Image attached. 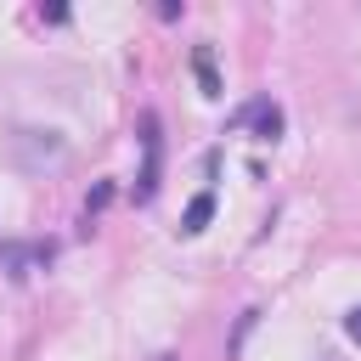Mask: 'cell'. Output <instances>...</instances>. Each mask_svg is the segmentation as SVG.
I'll list each match as a JSON object with an SVG mask.
<instances>
[{"instance_id": "1", "label": "cell", "mask_w": 361, "mask_h": 361, "mask_svg": "<svg viewBox=\"0 0 361 361\" xmlns=\"http://www.w3.org/2000/svg\"><path fill=\"white\" fill-rule=\"evenodd\" d=\"M62 158H68V135H56V130H17L11 135V164L28 169V175L56 169Z\"/></svg>"}, {"instance_id": "2", "label": "cell", "mask_w": 361, "mask_h": 361, "mask_svg": "<svg viewBox=\"0 0 361 361\" xmlns=\"http://www.w3.org/2000/svg\"><path fill=\"white\" fill-rule=\"evenodd\" d=\"M141 130H147V135H141V147H147V164H141V186H135V203H152V192H158V118H147Z\"/></svg>"}, {"instance_id": "3", "label": "cell", "mask_w": 361, "mask_h": 361, "mask_svg": "<svg viewBox=\"0 0 361 361\" xmlns=\"http://www.w3.org/2000/svg\"><path fill=\"white\" fill-rule=\"evenodd\" d=\"M0 259L11 265V276H28V265H51V243H6Z\"/></svg>"}, {"instance_id": "4", "label": "cell", "mask_w": 361, "mask_h": 361, "mask_svg": "<svg viewBox=\"0 0 361 361\" xmlns=\"http://www.w3.org/2000/svg\"><path fill=\"white\" fill-rule=\"evenodd\" d=\"M237 124H254L259 141H276V135H282V107H271V102H248V107L237 113Z\"/></svg>"}, {"instance_id": "5", "label": "cell", "mask_w": 361, "mask_h": 361, "mask_svg": "<svg viewBox=\"0 0 361 361\" xmlns=\"http://www.w3.org/2000/svg\"><path fill=\"white\" fill-rule=\"evenodd\" d=\"M192 73H197V90H203V96H220V90H226L220 73H214V51H209V45L192 51Z\"/></svg>"}, {"instance_id": "6", "label": "cell", "mask_w": 361, "mask_h": 361, "mask_svg": "<svg viewBox=\"0 0 361 361\" xmlns=\"http://www.w3.org/2000/svg\"><path fill=\"white\" fill-rule=\"evenodd\" d=\"M209 220H214V192H197V197L186 203V214H180V231H186V237H197Z\"/></svg>"}, {"instance_id": "7", "label": "cell", "mask_w": 361, "mask_h": 361, "mask_svg": "<svg viewBox=\"0 0 361 361\" xmlns=\"http://www.w3.org/2000/svg\"><path fill=\"white\" fill-rule=\"evenodd\" d=\"M107 197H113V186H107V180H102V186H96V192H90V197H85V214H96V209H107Z\"/></svg>"}, {"instance_id": "8", "label": "cell", "mask_w": 361, "mask_h": 361, "mask_svg": "<svg viewBox=\"0 0 361 361\" xmlns=\"http://www.w3.org/2000/svg\"><path fill=\"white\" fill-rule=\"evenodd\" d=\"M254 316H259V310H243V322H237V333H231V350H237V344L248 338V327H254Z\"/></svg>"}, {"instance_id": "9", "label": "cell", "mask_w": 361, "mask_h": 361, "mask_svg": "<svg viewBox=\"0 0 361 361\" xmlns=\"http://www.w3.org/2000/svg\"><path fill=\"white\" fill-rule=\"evenodd\" d=\"M344 333H350V344H361V305L344 316Z\"/></svg>"}, {"instance_id": "10", "label": "cell", "mask_w": 361, "mask_h": 361, "mask_svg": "<svg viewBox=\"0 0 361 361\" xmlns=\"http://www.w3.org/2000/svg\"><path fill=\"white\" fill-rule=\"evenodd\" d=\"M39 23H68V6H39Z\"/></svg>"}]
</instances>
